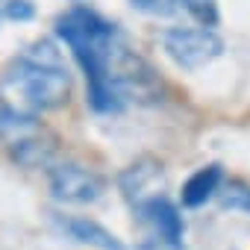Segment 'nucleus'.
I'll return each instance as SVG.
<instances>
[{"instance_id": "nucleus-1", "label": "nucleus", "mask_w": 250, "mask_h": 250, "mask_svg": "<svg viewBox=\"0 0 250 250\" xmlns=\"http://www.w3.org/2000/svg\"><path fill=\"white\" fill-rule=\"evenodd\" d=\"M56 36L71 47L74 59L80 62L88 85V106L97 115H118L127 106V97L109 80V53L121 33L115 24L100 18L88 9H71L68 15L56 18Z\"/></svg>"}, {"instance_id": "nucleus-2", "label": "nucleus", "mask_w": 250, "mask_h": 250, "mask_svg": "<svg viewBox=\"0 0 250 250\" xmlns=\"http://www.w3.org/2000/svg\"><path fill=\"white\" fill-rule=\"evenodd\" d=\"M0 88L15 97L24 112H50L68 103L71 74L53 42H33L18 59L3 68Z\"/></svg>"}, {"instance_id": "nucleus-3", "label": "nucleus", "mask_w": 250, "mask_h": 250, "mask_svg": "<svg viewBox=\"0 0 250 250\" xmlns=\"http://www.w3.org/2000/svg\"><path fill=\"white\" fill-rule=\"evenodd\" d=\"M162 50L183 71H197L224 53V39L212 27H171L162 36Z\"/></svg>"}, {"instance_id": "nucleus-4", "label": "nucleus", "mask_w": 250, "mask_h": 250, "mask_svg": "<svg viewBox=\"0 0 250 250\" xmlns=\"http://www.w3.org/2000/svg\"><path fill=\"white\" fill-rule=\"evenodd\" d=\"M47 183H50L53 200L68 203V206L97 203L103 197V191H106V180L97 171H91L85 165H77V162H56V165H50Z\"/></svg>"}, {"instance_id": "nucleus-5", "label": "nucleus", "mask_w": 250, "mask_h": 250, "mask_svg": "<svg viewBox=\"0 0 250 250\" xmlns=\"http://www.w3.org/2000/svg\"><path fill=\"white\" fill-rule=\"evenodd\" d=\"M136 218L150 229V235L168 247V250H186V221L180 215V206L168 200L165 194H153L133 206Z\"/></svg>"}, {"instance_id": "nucleus-6", "label": "nucleus", "mask_w": 250, "mask_h": 250, "mask_svg": "<svg viewBox=\"0 0 250 250\" xmlns=\"http://www.w3.org/2000/svg\"><path fill=\"white\" fill-rule=\"evenodd\" d=\"M53 224L68 235L74 238L77 244H85V247H94V250H130L112 229H106L103 224L91 221V218H80V215H53Z\"/></svg>"}, {"instance_id": "nucleus-7", "label": "nucleus", "mask_w": 250, "mask_h": 250, "mask_svg": "<svg viewBox=\"0 0 250 250\" xmlns=\"http://www.w3.org/2000/svg\"><path fill=\"white\" fill-rule=\"evenodd\" d=\"M159 186H162V165L156 159H139L118 174V188L133 206L159 194L156 191Z\"/></svg>"}, {"instance_id": "nucleus-8", "label": "nucleus", "mask_w": 250, "mask_h": 250, "mask_svg": "<svg viewBox=\"0 0 250 250\" xmlns=\"http://www.w3.org/2000/svg\"><path fill=\"white\" fill-rule=\"evenodd\" d=\"M221 186H224V168H221L218 162L197 168V171L183 183V188H180V203H183V209H200V206H206V203L218 194Z\"/></svg>"}, {"instance_id": "nucleus-9", "label": "nucleus", "mask_w": 250, "mask_h": 250, "mask_svg": "<svg viewBox=\"0 0 250 250\" xmlns=\"http://www.w3.org/2000/svg\"><path fill=\"white\" fill-rule=\"evenodd\" d=\"M9 156H12V162H18V165L27 168V171L50 168V165H53V156H56V145H53L50 139L39 136V133H27V136L12 139Z\"/></svg>"}, {"instance_id": "nucleus-10", "label": "nucleus", "mask_w": 250, "mask_h": 250, "mask_svg": "<svg viewBox=\"0 0 250 250\" xmlns=\"http://www.w3.org/2000/svg\"><path fill=\"white\" fill-rule=\"evenodd\" d=\"M218 203L224 212H238L250 218V186L244 180H229L218 188Z\"/></svg>"}, {"instance_id": "nucleus-11", "label": "nucleus", "mask_w": 250, "mask_h": 250, "mask_svg": "<svg viewBox=\"0 0 250 250\" xmlns=\"http://www.w3.org/2000/svg\"><path fill=\"white\" fill-rule=\"evenodd\" d=\"M130 3L147 15H174L186 9V0H130Z\"/></svg>"}, {"instance_id": "nucleus-12", "label": "nucleus", "mask_w": 250, "mask_h": 250, "mask_svg": "<svg viewBox=\"0 0 250 250\" xmlns=\"http://www.w3.org/2000/svg\"><path fill=\"white\" fill-rule=\"evenodd\" d=\"M186 9L203 27H215L218 24V3H215V0H186Z\"/></svg>"}, {"instance_id": "nucleus-13", "label": "nucleus", "mask_w": 250, "mask_h": 250, "mask_svg": "<svg viewBox=\"0 0 250 250\" xmlns=\"http://www.w3.org/2000/svg\"><path fill=\"white\" fill-rule=\"evenodd\" d=\"M3 15L9 21H30L36 15V9H33L30 0H6V3H3Z\"/></svg>"}]
</instances>
